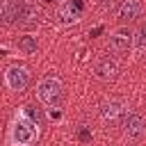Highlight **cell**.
<instances>
[{
	"mask_svg": "<svg viewBox=\"0 0 146 146\" xmlns=\"http://www.w3.org/2000/svg\"><path fill=\"white\" fill-rule=\"evenodd\" d=\"M123 135L128 139H139L146 135V119L139 116V114H130L125 121H123Z\"/></svg>",
	"mask_w": 146,
	"mask_h": 146,
	"instance_id": "cell-7",
	"label": "cell"
},
{
	"mask_svg": "<svg viewBox=\"0 0 146 146\" xmlns=\"http://www.w3.org/2000/svg\"><path fill=\"white\" fill-rule=\"evenodd\" d=\"M110 50L114 52H128L130 48H135V32H130L128 27H119L110 34Z\"/></svg>",
	"mask_w": 146,
	"mask_h": 146,
	"instance_id": "cell-5",
	"label": "cell"
},
{
	"mask_svg": "<svg viewBox=\"0 0 146 146\" xmlns=\"http://www.w3.org/2000/svg\"><path fill=\"white\" fill-rule=\"evenodd\" d=\"M128 114V103L123 98H107L100 103V119L105 123H119Z\"/></svg>",
	"mask_w": 146,
	"mask_h": 146,
	"instance_id": "cell-3",
	"label": "cell"
},
{
	"mask_svg": "<svg viewBox=\"0 0 146 146\" xmlns=\"http://www.w3.org/2000/svg\"><path fill=\"white\" fill-rule=\"evenodd\" d=\"M139 14H141V0H121L116 7L119 21H135Z\"/></svg>",
	"mask_w": 146,
	"mask_h": 146,
	"instance_id": "cell-8",
	"label": "cell"
},
{
	"mask_svg": "<svg viewBox=\"0 0 146 146\" xmlns=\"http://www.w3.org/2000/svg\"><path fill=\"white\" fill-rule=\"evenodd\" d=\"M23 2L25 0H2V18H5V23H16Z\"/></svg>",
	"mask_w": 146,
	"mask_h": 146,
	"instance_id": "cell-10",
	"label": "cell"
},
{
	"mask_svg": "<svg viewBox=\"0 0 146 146\" xmlns=\"http://www.w3.org/2000/svg\"><path fill=\"white\" fill-rule=\"evenodd\" d=\"M16 48H18L23 55H32V52H36V39H34V36H21V39L16 41Z\"/></svg>",
	"mask_w": 146,
	"mask_h": 146,
	"instance_id": "cell-12",
	"label": "cell"
},
{
	"mask_svg": "<svg viewBox=\"0 0 146 146\" xmlns=\"http://www.w3.org/2000/svg\"><path fill=\"white\" fill-rule=\"evenodd\" d=\"M57 16H59L62 23H75V21H80V16H82V7H80L78 0H66V2L59 7Z\"/></svg>",
	"mask_w": 146,
	"mask_h": 146,
	"instance_id": "cell-9",
	"label": "cell"
},
{
	"mask_svg": "<svg viewBox=\"0 0 146 146\" xmlns=\"http://www.w3.org/2000/svg\"><path fill=\"white\" fill-rule=\"evenodd\" d=\"M36 135H39L36 121H32L27 114H21L14 121V128H11V141H14V146H32L34 139H36Z\"/></svg>",
	"mask_w": 146,
	"mask_h": 146,
	"instance_id": "cell-1",
	"label": "cell"
},
{
	"mask_svg": "<svg viewBox=\"0 0 146 146\" xmlns=\"http://www.w3.org/2000/svg\"><path fill=\"white\" fill-rule=\"evenodd\" d=\"M5 84L11 91H25L30 84V71L25 66H9L5 73Z\"/></svg>",
	"mask_w": 146,
	"mask_h": 146,
	"instance_id": "cell-4",
	"label": "cell"
},
{
	"mask_svg": "<svg viewBox=\"0 0 146 146\" xmlns=\"http://www.w3.org/2000/svg\"><path fill=\"white\" fill-rule=\"evenodd\" d=\"M62 94H64V87H62V80L55 78V75H48L43 78L39 84H36V98L46 105V107H52L62 100Z\"/></svg>",
	"mask_w": 146,
	"mask_h": 146,
	"instance_id": "cell-2",
	"label": "cell"
},
{
	"mask_svg": "<svg viewBox=\"0 0 146 146\" xmlns=\"http://www.w3.org/2000/svg\"><path fill=\"white\" fill-rule=\"evenodd\" d=\"M135 50L137 52H144L146 50V23H141L135 30Z\"/></svg>",
	"mask_w": 146,
	"mask_h": 146,
	"instance_id": "cell-13",
	"label": "cell"
},
{
	"mask_svg": "<svg viewBox=\"0 0 146 146\" xmlns=\"http://www.w3.org/2000/svg\"><path fill=\"white\" fill-rule=\"evenodd\" d=\"M100 2H103V5H105V7H114V5H116V2H119V0H100Z\"/></svg>",
	"mask_w": 146,
	"mask_h": 146,
	"instance_id": "cell-14",
	"label": "cell"
},
{
	"mask_svg": "<svg viewBox=\"0 0 146 146\" xmlns=\"http://www.w3.org/2000/svg\"><path fill=\"white\" fill-rule=\"evenodd\" d=\"M94 75H96L100 82L114 80V78L119 75V62H116L114 57H110V55L96 59V64H94Z\"/></svg>",
	"mask_w": 146,
	"mask_h": 146,
	"instance_id": "cell-6",
	"label": "cell"
},
{
	"mask_svg": "<svg viewBox=\"0 0 146 146\" xmlns=\"http://www.w3.org/2000/svg\"><path fill=\"white\" fill-rule=\"evenodd\" d=\"M36 16H39V9L32 5V2H23V7H21V14H18V18H16V23H34L36 21Z\"/></svg>",
	"mask_w": 146,
	"mask_h": 146,
	"instance_id": "cell-11",
	"label": "cell"
}]
</instances>
